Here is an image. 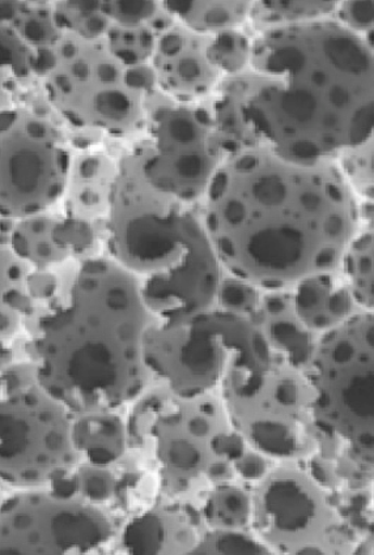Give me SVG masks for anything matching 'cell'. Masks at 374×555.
I'll return each instance as SVG.
<instances>
[{"label": "cell", "mask_w": 374, "mask_h": 555, "mask_svg": "<svg viewBox=\"0 0 374 555\" xmlns=\"http://www.w3.org/2000/svg\"><path fill=\"white\" fill-rule=\"evenodd\" d=\"M203 201L220 264L262 291L338 270L360 231L337 162L297 164L265 146L228 157Z\"/></svg>", "instance_id": "1"}, {"label": "cell", "mask_w": 374, "mask_h": 555, "mask_svg": "<svg viewBox=\"0 0 374 555\" xmlns=\"http://www.w3.org/2000/svg\"><path fill=\"white\" fill-rule=\"evenodd\" d=\"M247 124L288 162H337L374 132V51L334 17L253 40Z\"/></svg>", "instance_id": "2"}, {"label": "cell", "mask_w": 374, "mask_h": 555, "mask_svg": "<svg viewBox=\"0 0 374 555\" xmlns=\"http://www.w3.org/2000/svg\"><path fill=\"white\" fill-rule=\"evenodd\" d=\"M155 322L116 261H80L30 340L40 386L74 414L129 406L154 380L143 341Z\"/></svg>", "instance_id": "3"}, {"label": "cell", "mask_w": 374, "mask_h": 555, "mask_svg": "<svg viewBox=\"0 0 374 555\" xmlns=\"http://www.w3.org/2000/svg\"><path fill=\"white\" fill-rule=\"evenodd\" d=\"M104 225L107 257L128 271L157 322L210 309L223 273L194 204L145 180L129 152L118 162Z\"/></svg>", "instance_id": "4"}, {"label": "cell", "mask_w": 374, "mask_h": 555, "mask_svg": "<svg viewBox=\"0 0 374 555\" xmlns=\"http://www.w3.org/2000/svg\"><path fill=\"white\" fill-rule=\"evenodd\" d=\"M143 356L154 379L183 399L252 397L274 363L250 318L214 309L156 321L144 336Z\"/></svg>", "instance_id": "5"}, {"label": "cell", "mask_w": 374, "mask_h": 555, "mask_svg": "<svg viewBox=\"0 0 374 555\" xmlns=\"http://www.w3.org/2000/svg\"><path fill=\"white\" fill-rule=\"evenodd\" d=\"M36 75L49 104L73 130L125 138L142 132L158 91L151 65L119 60L105 37L63 35L37 54Z\"/></svg>", "instance_id": "6"}, {"label": "cell", "mask_w": 374, "mask_h": 555, "mask_svg": "<svg viewBox=\"0 0 374 555\" xmlns=\"http://www.w3.org/2000/svg\"><path fill=\"white\" fill-rule=\"evenodd\" d=\"M307 374L319 436L374 467V312L322 335Z\"/></svg>", "instance_id": "7"}, {"label": "cell", "mask_w": 374, "mask_h": 555, "mask_svg": "<svg viewBox=\"0 0 374 555\" xmlns=\"http://www.w3.org/2000/svg\"><path fill=\"white\" fill-rule=\"evenodd\" d=\"M142 132L128 152L145 180L190 204L205 199L227 159L206 102L156 104Z\"/></svg>", "instance_id": "8"}, {"label": "cell", "mask_w": 374, "mask_h": 555, "mask_svg": "<svg viewBox=\"0 0 374 555\" xmlns=\"http://www.w3.org/2000/svg\"><path fill=\"white\" fill-rule=\"evenodd\" d=\"M74 155L65 133L23 107L0 113V215L50 212L65 195Z\"/></svg>", "instance_id": "9"}, {"label": "cell", "mask_w": 374, "mask_h": 555, "mask_svg": "<svg viewBox=\"0 0 374 555\" xmlns=\"http://www.w3.org/2000/svg\"><path fill=\"white\" fill-rule=\"evenodd\" d=\"M74 413L38 385L0 399V476L17 490L48 488L82 463Z\"/></svg>", "instance_id": "10"}, {"label": "cell", "mask_w": 374, "mask_h": 555, "mask_svg": "<svg viewBox=\"0 0 374 555\" xmlns=\"http://www.w3.org/2000/svg\"><path fill=\"white\" fill-rule=\"evenodd\" d=\"M114 538L111 516L79 496L37 488L17 490L2 501V555L101 554Z\"/></svg>", "instance_id": "11"}, {"label": "cell", "mask_w": 374, "mask_h": 555, "mask_svg": "<svg viewBox=\"0 0 374 555\" xmlns=\"http://www.w3.org/2000/svg\"><path fill=\"white\" fill-rule=\"evenodd\" d=\"M252 531L272 554H323L340 525L319 477L297 462L274 465L252 489Z\"/></svg>", "instance_id": "12"}, {"label": "cell", "mask_w": 374, "mask_h": 555, "mask_svg": "<svg viewBox=\"0 0 374 555\" xmlns=\"http://www.w3.org/2000/svg\"><path fill=\"white\" fill-rule=\"evenodd\" d=\"M307 372L274 359L263 385L252 397L224 400L234 430L249 448L279 463L314 454L319 433L312 417Z\"/></svg>", "instance_id": "13"}, {"label": "cell", "mask_w": 374, "mask_h": 555, "mask_svg": "<svg viewBox=\"0 0 374 555\" xmlns=\"http://www.w3.org/2000/svg\"><path fill=\"white\" fill-rule=\"evenodd\" d=\"M231 429L223 399L214 395L183 399L175 395L152 431L162 487L180 498L210 490L211 469L224 461L215 452V439Z\"/></svg>", "instance_id": "14"}, {"label": "cell", "mask_w": 374, "mask_h": 555, "mask_svg": "<svg viewBox=\"0 0 374 555\" xmlns=\"http://www.w3.org/2000/svg\"><path fill=\"white\" fill-rule=\"evenodd\" d=\"M211 38L179 23L165 31L151 61L158 91L181 104L210 99L225 79L211 61Z\"/></svg>", "instance_id": "15"}, {"label": "cell", "mask_w": 374, "mask_h": 555, "mask_svg": "<svg viewBox=\"0 0 374 555\" xmlns=\"http://www.w3.org/2000/svg\"><path fill=\"white\" fill-rule=\"evenodd\" d=\"M207 531L201 507L177 500L158 503L137 515L126 522L118 540L126 554H192Z\"/></svg>", "instance_id": "16"}, {"label": "cell", "mask_w": 374, "mask_h": 555, "mask_svg": "<svg viewBox=\"0 0 374 555\" xmlns=\"http://www.w3.org/2000/svg\"><path fill=\"white\" fill-rule=\"evenodd\" d=\"M252 321L262 331L275 360L308 372L320 336L297 314L294 288L262 291L261 304Z\"/></svg>", "instance_id": "17"}, {"label": "cell", "mask_w": 374, "mask_h": 555, "mask_svg": "<svg viewBox=\"0 0 374 555\" xmlns=\"http://www.w3.org/2000/svg\"><path fill=\"white\" fill-rule=\"evenodd\" d=\"M118 170V162L105 152L85 151L74 155L62 199L63 215L105 225Z\"/></svg>", "instance_id": "18"}, {"label": "cell", "mask_w": 374, "mask_h": 555, "mask_svg": "<svg viewBox=\"0 0 374 555\" xmlns=\"http://www.w3.org/2000/svg\"><path fill=\"white\" fill-rule=\"evenodd\" d=\"M294 301L304 324L320 337L363 311L354 301L341 267L301 280L294 286Z\"/></svg>", "instance_id": "19"}, {"label": "cell", "mask_w": 374, "mask_h": 555, "mask_svg": "<svg viewBox=\"0 0 374 555\" xmlns=\"http://www.w3.org/2000/svg\"><path fill=\"white\" fill-rule=\"evenodd\" d=\"M128 406L74 414L73 442L82 463L114 467L130 451Z\"/></svg>", "instance_id": "20"}, {"label": "cell", "mask_w": 374, "mask_h": 555, "mask_svg": "<svg viewBox=\"0 0 374 555\" xmlns=\"http://www.w3.org/2000/svg\"><path fill=\"white\" fill-rule=\"evenodd\" d=\"M249 69V68H247ZM228 76L206 101L211 113L215 132L225 157L262 146L245 116V100L249 73Z\"/></svg>", "instance_id": "21"}, {"label": "cell", "mask_w": 374, "mask_h": 555, "mask_svg": "<svg viewBox=\"0 0 374 555\" xmlns=\"http://www.w3.org/2000/svg\"><path fill=\"white\" fill-rule=\"evenodd\" d=\"M165 10L176 22L196 34L214 36L221 31L240 29L250 18L253 2H192V0H164Z\"/></svg>", "instance_id": "22"}, {"label": "cell", "mask_w": 374, "mask_h": 555, "mask_svg": "<svg viewBox=\"0 0 374 555\" xmlns=\"http://www.w3.org/2000/svg\"><path fill=\"white\" fill-rule=\"evenodd\" d=\"M60 216L46 212L16 220L8 244L0 246H10L17 257L35 268H54L66 263L72 259L55 244L53 235Z\"/></svg>", "instance_id": "23"}, {"label": "cell", "mask_w": 374, "mask_h": 555, "mask_svg": "<svg viewBox=\"0 0 374 555\" xmlns=\"http://www.w3.org/2000/svg\"><path fill=\"white\" fill-rule=\"evenodd\" d=\"M0 24L14 28L36 55L53 49L65 35L56 23L54 5L49 2H0Z\"/></svg>", "instance_id": "24"}, {"label": "cell", "mask_w": 374, "mask_h": 555, "mask_svg": "<svg viewBox=\"0 0 374 555\" xmlns=\"http://www.w3.org/2000/svg\"><path fill=\"white\" fill-rule=\"evenodd\" d=\"M201 509L208 529L252 531L253 495L243 485H215L203 498Z\"/></svg>", "instance_id": "25"}, {"label": "cell", "mask_w": 374, "mask_h": 555, "mask_svg": "<svg viewBox=\"0 0 374 555\" xmlns=\"http://www.w3.org/2000/svg\"><path fill=\"white\" fill-rule=\"evenodd\" d=\"M175 393L167 386L157 380L139 395L128 406V433L130 451L138 452L142 456L154 459V446H152V431L158 417L168 406Z\"/></svg>", "instance_id": "26"}, {"label": "cell", "mask_w": 374, "mask_h": 555, "mask_svg": "<svg viewBox=\"0 0 374 555\" xmlns=\"http://www.w3.org/2000/svg\"><path fill=\"white\" fill-rule=\"evenodd\" d=\"M339 2H253L250 21L253 27L263 31L291 27V25L323 21L333 17Z\"/></svg>", "instance_id": "27"}, {"label": "cell", "mask_w": 374, "mask_h": 555, "mask_svg": "<svg viewBox=\"0 0 374 555\" xmlns=\"http://www.w3.org/2000/svg\"><path fill=\"white\" fill-rule=\"evenodd\" d=\"M340 267L359 308L374 312V229L354 235Z\"/></svg>", "instance_id": "28"}, {"label": "cell", "mask_w": 374, "mask_h": 555, "mask_svg": "<svg viewBox=\"0 0 374 555\" xmlns=\"http://www.w3.org/2000/svg\"><path fill=\"white\" fill-rule=\"evenodd\" d=\"M60 28L87 40L104 38L113 22L105 14L103 2H54Z\"/></svg>", "instance_id": "29"}, {"label": "cell", "mask_w": 374, "mask_h": 555, "mask_svg": "<svg viewBox=\"0 0 374 555\" xmlns=\"http://www.w3.org/2000/svg\"><path fill=\"white\" fill-rule=\"evenodd\" d=\"M160 36L149 25H112L105 40L119 60L130 65H151Z\"/></svg>", "instance_id": "30"}, {"label": "cell", "mask_w": 374, "mask_h": 555, "mask_svg": "<svg viewBox=\"0 0 374 555\" xmlns=\"http://www.w3.org/2000/svg\"><path fill=\"white\" fill-rule=\"evenodd\" d=\"M98 225L61 214L53 232L55 244L73 260L85 261L100 257L104 232H100Z\"/></svg>", "instance_id": "31"}, {"label": "cell", "mask_w": 374, "mask_h": 555, "mask_svg": "<svg viewBox=\"0 0 374 555\" xmlns=\"http://www.w3.org/2000/svg\"><path fill=\"white\" fill-rule=\"evenodd\" d=\"M104 11L114 24L149 25L162 36L175 27L176 18L165 10L163 2H134V0H105Z\"/></svg>", "instance_id": "32"}, {"label": "cell", "mask_w": 374, "mask_h": 555, "mask_svg": "<svg viewBox=\"0 0 374 555\" xmlns=\"http://www.w3.org/2000/svg\"><path fill=\"white\" fill-rule=\"evenodd\" d=\"M2 47V87L18 85L36 75V51L22 40L14 28L0 24Z\"/></svg>", "instance_id": "33"}, {"label": "cell", "mask_w": 374, "mask_h": 555, "mask_svg": "<svg viewBox=\"0 0 374 555\" xmlns=\"http://www.w3.org/2000/svg\"><path fill=\"white\" fill-rule=\"evenodd\" d=\"M2 261V304L10 305L22 317L35 309V302L28 295L27 280L34 266L12 251L10 246H0Z\"/></svg>", "instance_id": "34"}, {"label": "cell", "mask_w": 374, "mask_h": 555, "mask_svg": "<svg viewBox=\"0 0 374 555\" xmlns=\"http://www.w3.org/2000/svg\"><path fill=\"white\" fill-rule=\"evenodd\" d=\"M262 289L234 276L223 268L220 283L210 309L230 312V314L253 318L261 304Z\"/></svg>", "instance_id": "35"}, {"label": "cell", "mask_w": 374, "mask_h": 555, "mask_svg": "<svg viewBox=\"0 0 374 555\" xmlns=\"http://www.w3.org/2000/svg\"><path fill=\"white\" fill-rule=\"evenodd\" d=\"M253 41L240 29L221 31L211 38L210 56L224 78L243 74L250 67Z\"/></svg>", "instance_id": "36"}, {"label": "cell", "mask_w": 374, "mask_h": 555, "mask_svg": "<svg viewBox=\"0 0 374 555\" xmlns=\"http://www.w3.org/2000/svg\"><path fill=\"white\" fill-rule=\"evenodd\" d=\"M337 164L354 194L374 197V132L364 143L341 153Z\"/></svg>", "instance_id": "37"}, {"label": "cell", "mask_w": 374, "mask_h": 555, "mask_svg": "<svg viewBox=\"0 0 374 555\" xmlns=\"http://www.w3.org/2000/svg\"><path fill=\"white\" fill-rule=\"evenodd\" d=\"M192 554H272L253 531L208 529Z\"/></svg>", "instance_id": "38"}, {"label": "cell", "mask_w": 374, "mask_h": 555, "mask_svg": "<svg viewBox=\"0 0 374 555\" xmlns=\"http://www.w3.org/2000/svg\"><path fill=\"white\" fill-rule=\"evenodd\" d=\"M76 495L93 505H104L117 496L118 478L112 467L81 463L74 472Z\"/></svg>", "instance_id": "39"}, {"label": "cell", "mask_w": 374, "mask_h": 555, "mask_svg": "<svg viewBox=\"0 0 374 555\" xmlns=\"http://www.w3.org/2000/svg\"><path fill=\"white\" fill-rule=\"evenodd\" d=\"M333 17L354 34L365 36L374 30V0L339 2Z\"/></svg>", "instance_id": "40"}, {"label": "cell", "mask_w": 374, "mask_h": 555, "mask_svg": "<svg viewBox=\"0 0 374 555\" xmlns=\"http://www.w3.org/2000/svg\"><path fill=\"white\" fill-rule=\"evenodd\" d=\"M2 395L0 399L28 390L40 385L38 382L37 363L34 360H22L2 367Z\"/></svg>", "instance_id": "41"}, {"label": "cell", "mask_w": 374, "mask_h": 555, "mask_svg": "<svg viewBox=\"0 0 374 555\" xmlns=\"http://www.w3.org/2000/svg\"><path fill=\"white\" fill-rule=\"evenodd\" d=\"M274 463L272 459L247 446L244 454L233 462V467L240 481L256 485L269 474Z\"/></svg>", "instance_id": "42"}, {"label": "cell", "mask_w": 374, "mask_h": 555, "mask_svg": "<svg viewBox=\"0 0 374 555\" xmlns=\"http://www.w3.org/2000/svg\"><path fill=\"white\" fill-rule=\"evenodd\" d=\"M348 519L359 531L374 533V491L365 490L351 496Z\"/></svg>", "instance_id": "43"}, {"label": "cell", "mask_w": 374, "mask_h": 555, "mask_svg": "<svg viewBox=\"0 0 374 555\" xmlns=\"http://www.w3.org/2000/svg\"><path fill=\"white\" fill-rule=\"evenodd\" d=\"M22 328L23 317L21 311L10 305L2 304V310H0V340H2V347L14 341Z\"/></svg>", "instance_id": "44"}]
</instances>
